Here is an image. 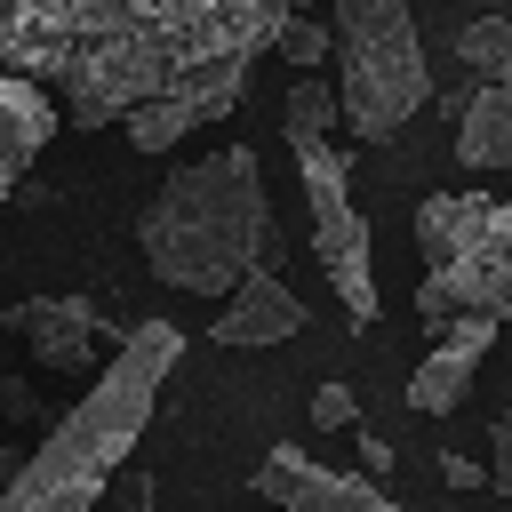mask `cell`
<instances>
[{
  "mask_svg": "<svg viewBox=\"0 0 512 512\" xmlns=\"http://www.w3.org/2000/svg\"><path fill=\"white\" fill-rule=\"evenodd\" d=\"M280 24L288 0H0V64L48 80L72 128H112L168 96L224 120Z\"/></svg>",
  "mask_w": 512,
  "mask_h": 512,
  "instance_id": "obj_1",
  "label": "cell"
},
{
  "mask_svg": "<svg viewBox=\"0 0 512 512\" xmlns=\"http://www.w3.org/2000/svg\"><path fill=\"white\" fill-rule=\"evenodd\" d=\"M144 264L184 296H240L280 256V224L264 200V168L248 144H224L208 160H184L160 176V192L136 216Z\"/></svg>",
  "mask_w": 512,
  "mask_h": 512,
  "instance_id": "obj_2",
  "label": "cell"
},
{
  "mask_svg": "<svg viewBox=\"0 0 512 512\" xmlns=\"http://www.w3.org/2000/svg\"><path fill=\"white\" fill-rule=\"evenodd\" d=\"M176 352H184L176 320H136V336L104 360V376L80 392V408L8 472L0 512H96V496L128 464L136 432L152 424V400H160Z\"/></svg>",
  "mask_w": 512,
  "mask_h": 512,
  "instance_id": "obj_3",
  "label": "cell"
},
{
  "mask_svg": "<svg viewBox=\"0 0 512 512\" xmlns=\"http://www.w3.org/2000/svg\"><path fill=\"white\" fill-rule=\"evenodd\" d=\"M336 96H344V128L360 144H384L408 128V112L432 96V64L416 40V8L408 0H336Z\"/></svg>",
  "mask_w": 512,
  "mask_h": 512,
  "instance_id": "obj_4",
  "label": "cell"
},
{
  "mask_svg": "<svg viewBox=\"0 0 512 512\" xmlns=\"http://www.w3.org/2000/svg\"><path fill=\"white\" fill-rule=\"evenodd\" d=\"M296 176H304V208H312V256H320L328 288L344 296V320L376 328V264H368V216L352 200V160L336 144H296Z\"/></svg>",
  "mask_w": 512,
  "mask_h": 512,
  "instance_id": "obj_5",
  "label": "cell"
},
{
  "mask_svg": "<svg viewBox=\"0 0 512 512\" xmlns=\"http://www.w3.org/2000/svg\"><path fill=\"white\" fill-rule=\"evenodd\" d=\"M464 312L512 320V200H496V216L472 232V248H464L448 272H424V288H416V320H424L432 344H440Z\"/></svg>",
  "mask_w": 512,
  "mask_h": 512,
  "instance_id": "obj_6",
  "label": "cell"
},
{
  "mask_svg": "<svg viewBox=\"0 0 512 512\" xmlns=\"http://www.w3.org/2000/svg\"><path fill=\"white\" fill-rule=\"evenodd\" d=\"M256 496L264 504H280V512H408V504H392L368 472H344V464H312L304 448H264V464H256Z\"/></svg>",
  "mask_w": 512,
  "mask_h": 512,
  "instance_id": "obj_7",
  "label": "cell"
},
{
  "mask_svg": "<svg viewBox=\"0 0 512 512\" xmlns=\"http://www.w3.org/2000/svg\"><path fill=\"white\" fill-rule=\"evenodd\" d=\"M0 328L24 336V352H32L40 368H88V360H96V336H112L88 296H16V304L0 312Z\"/></svg>",
  "mask_w": 512,
  "mask_h": 512,
  "instance_id": "obj_8",
  "label": "cell"
},
{
  "mask_svg": "<svg viewBox=\"0 0 512 512\" xmlns=\"http://www.w3.org/2000/svg\"><path fill=\"white\" fill-rule=\"evenodd\" d=\"M496 328L504 320H480V312H464L416 368H408V408L416 416H448L464 392H472V376H480V360H488V344H496Z\"/></svg>",
  "mask_w": 512,
  "mask_h": 512,
  "instance_id": "obj_9",
  "label": "cell"
},
{
  "mask_svg": "<svg viewBox=\"0 0 512 512\" xmlns=\"http://www.w3.org/2000/svg\"><path fill=\"white\" fill-rule=\"evenodd\" d=\"M304 328V296L280 280V272H256L240 296H224V312L208 320V336L216 344H232V352H248V344H288Z\"/></svg>",
  "mask_w": 512,
  "mask_h": 512,
  "instance_id": "obj_10",
  "label": "cell"
},
{
  "mask_svg": "<svg viewBox=\"0 0 512 512\" xmlns=\"http://www.w3.org/2000/svg\"><path fill=\"white\" fill-rule=\"evenodd\" d=\"M56 120H64V104H48L40 80H24V72L0 64V200L16 192V176L32 168V152L56 136Z\"/></svg>",
  "mask_w": 512,
  "mask_h": 512,
  "instance_id": "obj_11",
  "label": "cell"
},
{
  "mask_svg": "<svg viewBox=\"0 0 512 512\" xmlns=\"http://www.w3.org/2000/svg\"><path fill=\"white\" fill-rule=\"evenodd\" d=\"M496 216V192H432L424 208H416V248H424V272H448L464 248H472V232Z\"/></svg>",
  "mask_w": 512,
  "mask_h": 512,
  "instance_id": "obj_12",
  "label": "cell"
},
{
  "mask_svg": "<svg viewBox=\"0 0 512 512\" xmlns=\"http://www.w3.org/2000/svg\"><path fill=\"white\" fill-rule=\"evenodd\" d=\"M456 168H512V88H472L456 104Z\"/></svg>",
  "mask_w": 512,
  "mask_h": 512,
  "instance_id": "obj_13",
  "label": "cell"
},
{
  "mask_svg": "<svg viewBox=\"0 0 512 512\" xmlns=\"http://www.w3.org/2000/svg\"><path fill=\"white\" fill-rule=\"evenodd\" d=\"M344 120V96L320 80V72H296V88L280 96V128H288V152L296 144H328V128Z\"/></svg>",
  "mask_w": 512,
  "mask_h": 512,
  "instance_id": "obj_14",
  "label": "cell"
},
{
  "mask_svg": "<svg viewBox=\"0 0 512 512\" xmlns=\"http://www.w3.org/2000/svg\"><path fill=\"white\" fill-rule=\"evenodd\" d=\"M456 56L480 72V88H512V16H480L456 32Z\"/></svg>",
  "mask_w": 512,
  "mask_h": 512,
  "instance_id": "obj_15",
  "label": "cell"
},
{
  "mask_svg": "<svg viewBox=\"0 0 512 512\" xmlns=\"http://www.w3.org/2000/svg\"><path fill=\"white\" fill-rule=\"evenodd\" d=\"M200 120H208V104H192V96H168V104H144V112L128 120V144H136V152H168V144H184Z\"/></svg>",
  "mask_w": 512,
  "mask_h": 512,
  "instance_id": "obj_16",
  "label": "cell"
},
{
  "mask_svg": "<svg viewBox=\"0 0 512 512\" xmlns=\"http://www.w3.org/2000/svg\"><path fill=\"white\" fill-rule=\"evenodd\" d=\"M280 56H288L296 72H320V64L336 56V24H320V16H288V24H280Z\"/></svg>",
  "mask_w": 512,
  "mask_h": 512,
  "instance_id": "obj_17",
  "label": "cell"
},
{
  "mask_svg": "<svg viewBox=\"0 0 512 512\" xmlns=\"http://www.w3.org/2000/svg\"><path fill=\"white\" fill-rule=\"evenodd\" d=\"M312 424H320V432H360V400H352V384H320V392H312Z\"/></svg>",
  "mask_w": 512,
  "mask_h": 512,
  "instance_id": "obj_18",
  "label": "cell"
},
{
  "mask_svg": "<svg viewBox=\"0 0 512 512\" xmlns=\"http://www.w3.org/2000/svg\"><path fill=\"white\" fill-rule=\"evenodd\" d=\"M488 480L512 496V408H496V424H488Z\"/></svg>",
  "mask_w": 512,
  "mask_h": 512,
  "instance_id": "obj_19",
  "label": "cell"
},
{
  "mask_svg": "<svg viewBox=\"0 0 512 512\" xmlns=\"http://www.w3.org/2000/svg\"><path fill=\"white\" fill-rule=\"evenodd\" d=\"M440 472H448L456 488H496V480H488V464H464V456H440Z\"/></svg>",
  "mask_w": 512,
  "mask_h": 512,
  "instance_id": "obj_20",
  "label": "cell"
},
{
  "mask_svg": "<svg viewBox=\"0 0 512 512\" xmlns=\"http://www.w3.org/2000/svg\"><path fill=\"white\" fill-rule=\"evenodd\" d=\"M360 464H368V472H392V448H384L376 432H360Z\"/></svg>",
  "mask_w": 512,
  "mask_h": 512,
  "instance_id": "obj_21",
  "label": "cell"
},
{
  "mask_svg": "<svg viewBox=\"0 0 512 512\" xmlns=\"http://www.w3.org/2000/svg\"><path fill=\"white\" fill-rule=\"evenodd\" d=\"M304 8H312V0H288V16H304Z\"/></svg>",
  "mask_w": 512,
  "mask_h": 512,
  "instance_id": "obj_22",
  "label": "cell"
}]
</instances>
